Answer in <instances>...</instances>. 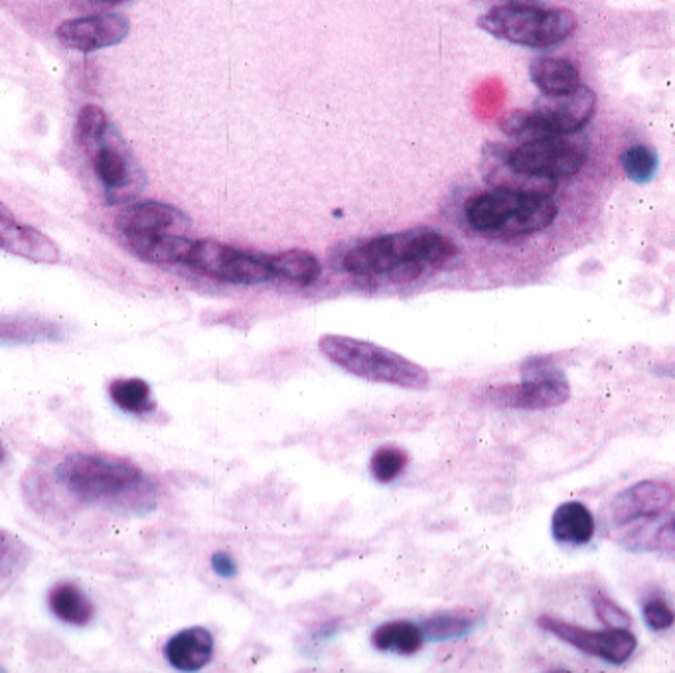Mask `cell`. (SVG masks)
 Listing matches in <instances>:
<instances>
[{"label":"cell","instance_id":"1","mask_svg":"<svg viewBox=\"0 0 675 673\" xmlns=\"http://www.w3.org/2000/svg\"><path fill=\"white\" fill-rule=\"evenodd\" d=\"M54 479L71 498L86 506H105L145 512L155 504L157 489L131 460L78 452L54 469Z\"/></svg>","mask_w":675,"mask_h":673},{"label":"cell","instance_id":"2","mask_svg":"<svg viewBox=\"0 0 675 673\" xmlns=\"http://www.w3.org/2000/svg\"><path fill=\"white\" fill-rule=\"evenodd\" d=\"M459 254L447 235L429 227L380 235L344 255V269L358 277H390L393 283H412L423 273L441 269Z\"/></svg>","mask_w":675,"mask_h":673},{"label":"cell","instance_id":"3","mask_svg":"<svg viewBox=\"0 0 675 673\" xmlns=\"http://www.w3.org/2000/svg\"><path fill=\"white\" fill-rule=\"evenodd\" d=\"M76 143L109 205L128 204L145 190L147 178L143 168L103 109L81 108Z\"/></svg>","mask_w":675,"mask_h":673},{"label":"cell","instance_id":"4","mask_svg":"<svg viewBox=\"0 0 675 673\" xmlns=\"http://www.w3.org/2000/svg\"><path fill=\"white\" fill-rule=\"evenodd\" d=\"M559 207L551 195L494 188L474 195L464 207L470 227L492 237H524L548 229L558 220Z\"/></svg>","mask_w":675,"mask_h":673},{"label":"cell","instance_id":"5","mask_svg":"<svg viewBox=\"0 0 675 673\" xmlns=\"http://www.w3.org/2000/svg\"><path fill=\"white\" fill-rule=\"evenodd\" d=\"M480 29L494 38L526 48H553L575 34L577 14L569 9H545L538 4L511 2L490 9L479 19Z\"/></svg>","mask_w":675,"mask_h":673},{"label":"cell","instance_id":"6","mask_svg":"<svg viewBox=\"0 0 675 673\" xmlns=\"http://www.w3.org/2000/svg\"><path fill=\"white\" fill-rule=\"evenodd\" d=\"M318 346L324 356L338 368L363 380L390 383L407 390H423L429 385V371L423 366L373 341L326 334Z\"/></svg>","mask_w":675,"mask_h":673},{"label":"cell","instance_id":"7","mask_svg":"<svg viewBox=\"0 0 675 673\" xmlns=\"http://www.w3.org/2000/svg\"><path fill=\"white\" fill-rule=\"evenodd\" d=\"M569 395L571 388L565 373L543 358L524 366V380L519 383L488 391L490 401L504 410H551L563 405Z\"/></svg>","mask_w":675,"mask_h":673},{"label":"cell","instance_id":"8","mask_svg":"<svg viewBox=\"0 0 675 673\" xmlns=\"http://www.w3.org/2000/svg\"><path fill=\"white\" fill-rule=\"evenodd\" d=\"M506 158L518 175L531 180L558 182L578 175L587 162V153L581 145L563 137H539L529 138L516 148L508 147Z\"/></svg>","mask_w":675,"mask_h":673},{"label":"cell","instance_id":"9","mask_svg":"<svg viewBox=\"0 0 675 673\" xmlns=\"http://www.w3.org/2000/svg\"><path fill=\"white\" fill-rule=\"evenodd\" d=\"M187 265L198 273L222 283L261 284L274 279L267 255L247 254L232 245L210 239L194 242Z\"/></svg>","mask_w":675,"mask_h":673},{"label":"cell","instance_id":"10","mask_svg":"<svg viewBox=\"0 0 675 673\" xmlns=\"http://www.w3.org/2000/svg\"><path fill=\"white\" fill-rule=\"evenodd\" d=\"M539 628L549 635L558 636L559 640L575 646L581 652L605 660L608 664L620 665L630 660L637 650V636L630 628H607V630H588L555 616H539Z\"/></svg>","mask_w":675,"mask_h":673},{"label":"cell","instance_id":"11","mask_svg":"<svg viewBox=\"0 0 675 673\" xmlns=\"http://www.w3.org/2000/svg\"><path fill=\"white\" fill-rule=\"evenodd\" d=\"M597 111V96L587 86H578L573 93L539 99L533 109L539 137H565L587 125Z\"/></svg>","mask_w":675,"mask_h":673},{"label":"cell","instance_id":"12","mask_svg":"<svg viewBox=\"0 0 675 673\" xmlns=\"http://www.w3.org/2000/svg\"><path fill=\"white\" fill-rule=\"evenodd\" d=\"M131 22L119 12H95L79 19H69L59 24L56 36L69 49L91 54L99 49L117 46L127 38Z\"/></svg>","mask_w":675,"mask_h":673},{"label":"cell","instance_id":"13","mask_svg":"<svg viewBox=\"0 0 675 673\" xmlns=\"http://www.w3.org/2000/svg\"><path fill=\"white\" fill-rule=\"evenodd\" d=\"M674 489L667 482L642 480L620 492L617 498L610 502L608 519L612 526H627L638 519H650L664 514L667 507L674 504Z\"/></svg>","mask_w":675,"mask_h":673},{"label":"cell","instance_id":"14","mask_svg":"<svg viewBox=\"0 0 675 673\" xmlns=\"http://www.w3.org/2000/svg\"><path fill=\"white\" fill-rule=\"evenodd\" d=\"M0 251L34 263H58L61 259L58 245L48 235L20 222L4 204H0Z\"/></svg>","mask_w":675,"mask_h":673},{"label":"cell","instance_id":"15","mask_svg":"<svg viewBox=\"0 0 675 673\" xmlns=\"http://www.w3.org/2000/svg\"><path fill=\"white\" fill-rule=\"evenodd\" d=\"M119 234H178L190 227V217L182 210L165 202H138L119 212L115 217Z\"/></svg>","mask_w":675,"mask_h":673},{"label":"cell","instance_id":"16","mask_svg":"<svg viewBox=\"0 0 675 673\" xmlns=\"http://www.w3.org/2000/svg\"><path fill=\"white\" fill-rule=\"evenodd\" d=\"M121 237L131 254L155 265H187L196 242L180 234H127Z\"/></svg>","mask_w":675,"mask_h":673},{"label":"cell","instance_id":"17","mask_svg":"<svg viewBox=\"0 0 675 673\" xmlns=\"http://www.w3.org/2000/svg\"><path fill=\"white\" fill-rule=\"evenodd\" d=\"M508 147L506 145H488L482 155V176L490 186L494 188H506V190H519V192H533V194L551 195L555 192L558 182H545V180H531L528 176H521L511 170L508 165Z\"/></svg>","mask_w":675,"mask_h":673},{"label":"cell","instance_id":"18","mask_svg":"<svg viewBox=\"0 0 675 673\" xmlns=\"http://www.w3.org/2000/svg\"><path fill=\"white\" fill-rule=\"evenodd\" d=\"M214 636L206 628H187L172 636L165 646L168 664L180 672H196L212 660Z\"/></svg>","mask_w":675,"mask_h":673},{"label":"cell","instance_id":"19","mask_svg":"<svg viewBox=\"0 0 675 673\" xmlns=\"http://www.w3.org/2000/svg\"><path fill=\"white\" fill-rule=\"evenodd\" d=\"M529 76L536 88L548 98L567 96L583 86L577 66L565 58H536L529 66Z\"/></svg>","mask_w":675,"mask_h":673},{"label":"cell","instance_id":"20","mask_svg":"<svg viewBox=\"0 0 675 673\" xmlns=\"http://www.w3.org/2000/svg\"><path fill=\"white\" fill-rule=\"evenodd\" d=\"M595 517L581 502H565L551 517V534L559 543L585 546L595 536Z\"/></svg>","mask_w":675,"mask_h":673},{"label":"cell","instance_id":"21","mask_svg":"<svg viewBox=\"0 0 675 673\" xmlns=\"http://www.w3.org/2000/svg\"><path fill=\"white\" fill-rule=\"evenodd\" d=\"M61 338L64 328L58 323L26 316H0V346H24Z\"/></svg>","mask_w":675,"mask_h":673},{"label":"cell","instance_id":"22","mask_svg":"<svg viewBox=\"0 0 675 673\" xmlns=\"http://www.w3.org/2000/svg\"><path fill=\"white\" fill-rule=\"evenodd\" d=\"M52 615L69 626H88L95 615V606L89 596L74 583H58L48 593Z\"/></svg>","mask_w":675,"mask_h":673},{"label":"cell","instance_id":"23","mask_svg":"<svg viewBox=\"0 0 675 673\" xmlns=\"http://www.w3.org/2000/svg\"><path fill=\"white\" fill-rule=\"evenodd\" d=\"M267 257L273 269L274 279H284V281L306 287V284L318 281V277L323 273V265L311 251L291 249L283 254L267 255Z\"/></svg>","mask_w":675,"mask_h":673},{"label":"cell","instance_id":"24","mask_svg":"<svg viewBox=\"0 0 675 673\" xmlns=\"http://www.w3.org/2000/svg\"><path fill=\"white\" fill-rule=\"evenodd\" d=\"M421 626L413 625L409 620H392L375 628L372 642L382 652H393L400 655L417 654L423 648Z\"/></svg>","mask_w":675,"mask_h":673},{"label":"cell","instance_id":"25","mask_svg":"<svg viewBox=\"0 0 675 673\" xmlns=\"http://www.w3.org/2000/svg\"><path fill=\"white\" fill-rule=\"evenodd\" d=\"M625 547L630 551L675 553V514L637 527L632 534H628Z\"/></svg>","mask_w":675,"mask_h":673},{"label":"cell","instance_id":"26","mask_svg":"<svg viewBox=\"0 0 675 673\" xmlns=\"http://www.w3.org/2000/svg\"><path fill=\"white\" fill-rule=\"evenodd\" d=\"M109 395L119 410L127 411L133 415H145L157 407L153 401V391L147 381L138 378H121L109 383Z\"/></svg>","mask_w":675,"mask_h":673},{"label":"cell","instance_id":"27","mask_svg":"<svg viewBox=\"0 0 675 673\" xmlns=\"http://www.w3.org/2000/svg\"><path fill=\"white\" fill-rule=\"evenodd\" d=\"M620 167L632 182L648 184L656 178L660 158L650 145H632L620 155Z\"/></svg>","mask_w":675,"mask_h":673},{"label":"cell","instance_id":"28","mask_svg":"<svg viewBox=\"0 0 675 673\" xmlns=\"http://www.w3.org/2000/svg\"><path fill=\"white\" fill-rule=\"evenodd\" d=\"M472 628H474V620L462 615H435L421 625L423 635L429 636L435 642L454 640L460 636L469 635Z\"/></svg>","mask_w":675,"mask_h":673},{"label":"cell","instance_id":"29","mask_svg":"<svg viewBox=\"0 0 675 673\" xmlns=\"http://www.w3.org/2000/svg\"><path fill=\"white\" fill-rule=\"evenodd\" d=\"M30 549L7 529H0V579H12L29 565Z\"/></svg>","mask_w":675,"mask_h":673},{"label":"cell","instance_id":"30","mask_svg":"<svg viewBox=\"0 0 675 673\" xmlns=\"http://www.w3.org/2000/svg\"><path fill=\"white\" fill-rule=\"evenodd\" d=\"M409 464V455L400 447H380L372 455L370 469L378 482H393Z\"/></svg>","mask_w":675,"mask_h":673},{"label":"cell","instance_id":"31","mask_svg":"<svg viewBox=\"0 0 675 673\" xmlns=\"http://www.w3.org/2000/svg\"><path fill=\"white\" fill-rule=\"evenodd\" d=\"M593 606H595L598 620L608 628H630L632 626V616L628 615L627 610L618 606L615 601H610L608 596L598 593L593 598Z\"/></svg>","mask_w":675,"mask_h":673},{"label":"cell","instance_id":"32","mask_svg":"<svg viewBox=\"0 0 675 673\" xmlns=\"http://www.w3.org/2000/svg\"><path fill=\"white\" fill-rule=\"evenodd\" d=\"M644 622H646L650 630L654 632H662L675 625V613L672 606L667 605L664 598H650L644 605Z\"/></svg>","mask_w":675,"mask_h":673},{"label":"cell","instance_id":"33","mask_svg":"<svg viewBox=\"0 0 675 673\" xmlns=\"http://www.w3.org/2000/svg\"><path fill=\"white\" fill-rule=\"evenodd\" d=\"M502 131L509 137L519 138H538V128H536V117L533 111H511L499 123Z\"/></svg>","mask_w":675,"mask_h":673},{"label":"cell","instance_id":"34","mask_svg":"<svg viewBox=\"0 0 675 673\" xmlns=\"http://www.w3.org/2000/svg\"><path fill=\"white\" fill-rule=\"evenodd\" d=\"M212 567H214V573L224 579H232L237 575V565H235L234 557L227 556L224 551H220L216 556L212 557Z\"/></svg>","mask_w":675,"mask_h":673},{"label":"cell","instance_id":"35","mask_svg":"<svg viewBox=\"0 0 675 673\" xmlns=\"http://www.w3.org/2000/svg\"><path fill=\"white\" fill-rule=\"evenodd\" d=\"M71 2L76 9L86 10V12H101V10L115 9L128 0H71Z\"/></svg>","mask_w":675,"mask_h":673},{"label":"cell","instance_id":"36","mask_svg":"<svg viewBox=\"0 0 675 673\" xmlns=\"http://www.w3.org/2000/svg\"><path fill=\"white\" fill-rule=\"evenodd\" d=\"M4 460V449H2V445H0V462Z\"/></svg>","mask_w":675,"mask_h":673},{"label":"cell","instance_id":"37","mask_svg":"<svg viewBox=\"0 0 675 673\" xmlns=\"http://www.w3.org/2000/svg\"><path fill=\"white\" fill-rule=\"evenodd\" d=\"M0 672H4V670H2V665H0Z\"/></svg>","mask_w":675,"mask_h":673}]
</instances>
